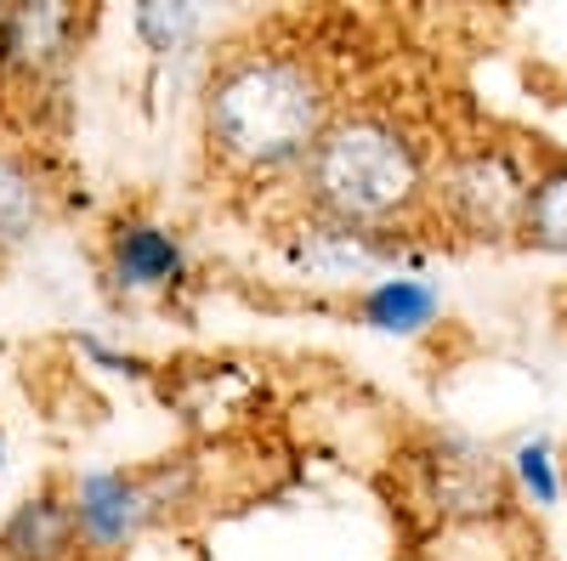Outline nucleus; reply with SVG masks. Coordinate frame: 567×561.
Instances as JSON below:
<instances>
[{
    "label": "nucleus",
    "mask_w": 567,
    "mask_h": 561,
    "mask_svg": "<svg viewBox=\"0 0 567 561\" xmlns=\"http://www.w3.org/2000/svg\"><path fill=\"white\" fill-rule=\"evenodd\" d=\"M210 136L245 165H290L323 136V85L290 58H250L216 80Z\"/></svg>",
    "instance_id": "f257e3e1"
},
{
    "label": "nucleus",
    "mask_w": 567,
    "mask_h": 561,
    "mask_svg": "<svg viewBox=\"0 0 567 561\" xmlns=\"http://www.w3.org/2000/svg\"><path fill=\"white\" fill-rule=\"evenodd\" d=\"M307 187L336 221L369 227V221H386V216L414 205L420 159L392 125L341 120V125H329L318 136V148L307 154Z\"/></svg>",
    "instance_id": "f03ea898"
},
{
    "label": "nucleus",
    "mask_w": 567,
    "mask_h": 561,
    "mask_svg": "<svg viewBox=\"0 0 567 561\" xmlns=\"http://www.w3.org/2000/svg\"><path fill=\"white\" fill-rule=\"evenodd\" d=\"M187 488V471H148V477H125V471H85L80 499H74V522L91 544H125L142 522L165 510Z\"/></svg>",
    "instance_id": "7ed1b4c3"
},
{
    "label": "nucleus",
    "mask_w": 567,
    "mask_h": 561,
    "mask_svg": "<svg viewBox=\"0 0 567 561\" xmlns=\"http://www.w3.org/2000/svg\"><path fill=\"white\" fill-rule=\"evenodd\" d=\"M528 194H534V187L523 181V170H516L511 154H471V159H460L454 176H449V205H454V216H460L471 232H483V239H499V232L523 227Z\"/></svg>",
    "instance_id": "20e7f679"
},
{
    "label": "nucleus",
    "mask_w": 567,
    "mask_h": 561,
    "mask_svg": "<svg viewBox=\"0 0 567 561\" xmlns=\"http://www.w3.org/2000/svg\"><path fill=\"white\" fill-rule=\"evenodd\" d=\"M425 471H432V499L443 517H494L505 505V477L499 465L471 448L465 437H443L425 459Z\"/></svg>",
    "instance_id": "39448f33"
},
{
    "label": "nucleus",
    "mask_w": 567,
    "mask_h": 561,
    "mask_svg": "<svg viewBox=\"0 0 567 561\" xmlns=\"http://www.w3.org/2000/svg\"><path fill=\"white\" fill-rule=\"evenodd\" d=\"M74 12L69 7H7L0 12V69H45L69 52Z\"/></svg>",
    "instance_id": "423d86ee"
},
{
    "label": "nucleus",
    "mask_w": 567,
    "mask_h": 561,
    "mask_svg": "<svg viewBox=\"0 0 567 561\" xmlns=\"http://www.w3.org/2000/svg\"><path fill=\"white\" fill-rule=\"evenodd\" d=\"M74 533H80L74 505H63L58 494H40V499H23L7 517V528H0V555L7 561H63Z\"/></svg>",
    "instance_id": "0eeeda50"
},
{
    "label": "nucleus",
    "mask_w": 567,
    "mask_h": 561,
    "mask_svg": "<svg viewBox=\"0 0 567 561\" xmlns=\"http://www.w3.org/2000/svg\"><path fill=\"white\" fill-rule=\"evenodd\" d=\"M114 278L125 290H159L182 278V245L154 221H120L114 227Z\"/></svg>",
    "instance_id": "6e6552de"
},
{
    "label": "nucleus",
    "mask_w": 567,
    "mask_h": 561,
    "mask_svg": "<svg viewBox=\"0 0 567 561\" xmlns=\"http://www.w3.org/2000/svg\"><path fill=\"white\" fill-rule=\"evenodd\" d=\"M437 307H443V295L425 278H381L374 290H363L358 318L381 335H420L437 318Z\"/></svg>",
    "instance_id": "1a4fd4ad"
},
{
    "label": "nucleus",
    "mask_w": 567,
    "mask_h": 561,
    "mask_svg": "<svg viewBox=\"0 0 567 561\" xmlns=\"http://www.w3.org/2000/svg\"><path fill=\"white\" fill-rule=\"evenodd\" d=\"M398 245L381 239L374 227H347V221H329L318 227L307 245H296V261H307L312 272H358V267H374V261H386Z\"/></svg>",
    "instance_id": "9d476101"
},
{
    "label": "nucleus",
    "mask_w": 567,
    "mask_h": 561,
    "mask_svg": "<svg viewBox=\"0 0 567 561\" xmlns=\"http://www.w3.org/2000/svg\"><path fill=\"white\" fill-rule=\"evenodd\" d=\"M523 239L534 250L567 256V170H550L534 194H528V216H523Z\"/></svg>",
    "instance_id": "9b49d317"
},
{
    "label": "nucleus",
    "mask_w": 567,
    "mask_h": 561,
    "mask_svg": "<svg viewBox=\"0 0 567 561\" xmlns=\"http://www.w3.org/2000/svg\"><path fill=\"white\" fill-rule=\"evenodd\" d=\"M34 221H40V187H34V176L18 159L0 154V250L23 245L34 232Z\"/></svg>",
    "instance_id": "f8f14e48"
},
{
    "label": "nucleus",
    "mask_w": 567,
    "mask_h": 561,
    "mask_svg": "<svg viewBox=\"0 0 567 561\" xmlns=\"http://www.w3.org/2000/svg\"><path fill=\"white\" fill-rule=\"evenodd\" d=\"M199 29V12L194 7H171V0H148L136 7V34L154 45V52H176L182 40H194Z\"/></svg>",
    "instance_id": "ddd939ff"
},
{
    "label": "nucleus",
    "mask_w": 567,
    "mask_h": 561,
    "mask_svg": "<svg viewBox=\"0 0 567 561\" xmlns=\"http://www.w3.org/2000/svg\"><path fill=\"white\" fill-rule=\"evenodd\" d=\"M516 477H523V488L534 494V505H556L561 499L556 465H550V443H539V437L516 448Z\"/></svg>",
    "instance_id": "4468645a"
}]
</instances>
